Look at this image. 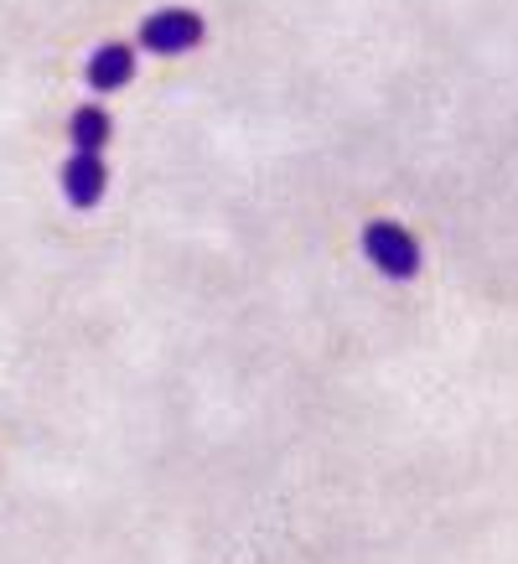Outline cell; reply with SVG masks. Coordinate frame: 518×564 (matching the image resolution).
Returning a JSON list of instances; mask_svg holds the SVG:
<instances>
[{"label": "cell", "instance_id": "3957f363", "mask_svg": "<svg viewBox=\"0 0 518 564\" xmlns=\"http://www.w3.org/2000/svg\"><path fill=\"white\" fill-rule=\"evenodd\" d=\"M104 187H109V166H104V151H73L63 161V197H68L78 213L104 203Z\"/></svg>", "mask_w": 518, "mask_h": 564}, {"label": "cell", "instance_id": "277c9868", "mask_svg": "<svg viewBox=\"0 0 518 564\" xmlns=\"http://www.w3.org/2000/svg\"><path fill=\"white\" fill-rule=\"evenodd\" d=\"M136 52L130 42H104L94 57H88V88L94 94H120L130 78H136Z\"/></svg>", "mask_w": 518, "mask_h": 564}, {"label": "cell", "instance_id": "7a4b0ae2", "mask_svg": "<svg viewBox=\"0 0 518 564\" xmlns=\"http://www.w3.org/2000/svg\"><path fill=\"white\" fill-rule=\"evenodd\" d=\"M363 254H368V264L379 274H389V280H414V270H420V243H414V234L389 218H374L363 228Z\"/></svg>", "mask_w": 518, "mask_h": 564}, {"label": "cell", "instance_id": "5b68a950", "mask_svg": "<svg viewBox=\"0 0 518 564\" xmlns=\"http://www.w3.org/2000/svg\"><path fill=\"white\" fill-rule=\"evenodd\" d=\"M109 135H115V120H109V109H104V104H84V109H73V120H68L73 151H104Z\"/></svg>", "mask_w": 518, "mask_h": 564}, {"label": "cell", "instance_id": "6da1fadb", "mask_svg": "<svg viewBox=\"0 0 518 564\" xmlns=\"http://www.w3.org/2000/svg\"><path fill=\"white\" fill-rule=\"evenodd\" d=\"M203 36H207L203 17L187 11V6H161V11L140 21V47L155 52V57H182V52L203 47Z\"/></svg>", "mask_w": 518, "mask_h": 564}]
</instances>
